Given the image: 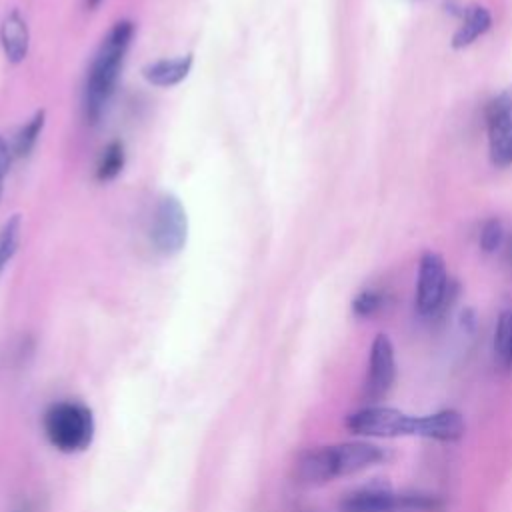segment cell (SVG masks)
Instances as JSON below:
<instances>
[{
	"instance_id": "obj_1",
	"label": "cell",
	"mask_w": 512,
	"mask_h": 512,
	"mask_svg": "<svg viewBox=\"0 0 512 512\" xmlns=\"http://www.w3.org/2000/svg\"><path fill=\"white\" fill-rule=\"evenodd\" d=\"M134 36V24L130 20H120L112 26V30L106 34L102 40L90 72L86 80V90H84V114L90 124H96L112 94L116 88V80L124 62V56L130 48Z\"/></svg>"
},
{
	"instance_id": "obj_2",
	"label": "cell",
	"mask_w": 512,
	"mask_h": 512,
	"mask_svg": "<svg viewBox=\"0 0 512 512\" xmlns=\"http://www.w3.org/2000/svg\"><path fill=\"white\" fill-rule=\"evenodd\" d=\"M384 458V450L370 442H340L304 452L296 462V478L306 486L326 484L356 474Z\"/></svg>"
},
{
	"instance_id": "obj_3",
	"label": "cell",
	"mask_w": 512,
	"mask_h": 512,
	"mask_svg": "<svg viewBox=\"0 0 512 512\" xmlns=\"http://www.w3.org/2000/svg\"><path fill=\"white\" fill-rule=\"evenodd\" d=\"M44 430L58 450L80 452L88 448L94 434L92 412L78 402H58L46 412Z\"/></svg>"
},
{
	"instance_id": "obj_4",
	"label": "cell",
	"mask_w": 512,
	"mask_h": 512,
	"mask_svg": "<svg viewBox=\"0 0 512 512\" xmlns=\"http://www.w3.org/2000/svg\"><path fill=\"white\" fill-rule=\"evenodd\" d=\"M346 428L360 436H378V438L416 436L418 416H410L388 406H366L348 414Z\"/></svg>"
},
{
	"instance_id": "obj_5",
	"label": "cell",
	"mask_w": 512,
	"mask_h": 512,
	"mask_svg": "<svg viewBox=\"0 0 512 512\" xmlns=\"http://www.w3.org/2000/svg\"><path fill=\"white\" fill-rule=\"evenodd\" d=\"M488 154L494 166L512 164V86L486 104Z\"/></svg>"
},
{
	"instance_id": "obj_6",
	"label": "cell",
	"mask_w": 512,
	"mask_h": 512,
	"mask_svg": "<svg viewBox=\"0 0 512 512\" xmlns=\"http://www.w3.org/2000/svg\"><path fill=\"white\" fill-rule=\"evenodd\" d=\"M186 238L188 218L182 202L176 196L160 198L152 224L154 248L164 256H174L186 246Z\"/></svg>"
},
{
	"instance_id": "obj_7",
	"label": "cell",
	"mask_w": 512,
	"mask_h": 512,
	"mask_svg": "<svg viewBox=\"0 0 512 512\" xmlns=\"http://www.w3.org/2000/svg\"><path fill=\"white\" fill-rule=\"evenodd\" d=\"M450 296V280L440 254L424 252L418 264L416 308L422 316H434L446 306Z\"/></svg>"
},
{
	"instance_id": "obj_8",
	"label": "cell",
	"mask_w": 512,
	"mask_h": 512,
	"mask_svg": "<svg viewBox=\"0 0 512 512\" xmlns=\"http://www.w3.org/2000/svg\"><path fill=\"white\" fill-rule=\"evenodd\" d=\"M396 378V360H394V346L386 334H378L370 348V364L368 376L364 384V394L368 400L378 402L384 398Z\"/></svg>"
},
{
	"instance_id": "obj_9",
	"label": "cell",
	"mask_w": 512,
	"mask_h": 512,
	"mask_svg": "<svg viewBox=\"0 0 512 512\" xmlns=\"http://www.w3.org/2000/svg\"><path fill=\"white\" fill-rule=\"evenodd\" d=\"M402 508L400 494H394L392 488L384 482H372L350 492L342 504V512H396Z\"/></svg>"
},
{
	"instance_id": "obj_10",
	"label": "cell",
	"mask_w": 512,
	"mask_h": 512,
	"mask_svg": "<svg viewBox=\"0 0 512 512\" xmlns=\"http://www.w3.org/2000/svg\"><path fill=\"white\" fill-rule=\"evenodd\" d=\"M464 434V420L456 410H438L428 416H418L416 436L440 442H454Z\"/></svg>"
},
{
	"instance_id": "obj_11",
	"label": "cell",
	"mask_w": 512,
	"mask_h": 512,
	"mask_svg": "<svg viewBox=\"0 0 512 512\" xmlns=\"http://www.w3.org/2000/svg\"><path fill=\"white\" fill-rule=\"evenodd\" d=\"M0 42L4 48L6 58L12 64H20L26 54H28V44H30V34H28V26L24 16L20 14L18 8L10 10L6 14V18L2 20L0 26Z\"/></svg>"
},
{
	"instance_id": "obj_12",
	"label": "cell",
	"mask_w": 512,
	"mask_h": 512,
	"mask_svg": "<svg viewBox=\"0 0 512 512\" xmlns=\"http://www.w3.org/2000/svg\"><path fill=\"white\" fill-rule=\"evenodd\" d=\"M192 54L186 56H178V58H166V60H158L152 64H146L142 68V76L146 78V82H150L152 86H160V88H170L180 84L190 68H192Z\"/></svg>"
},
{
	"instance_id": "obj_13",
	"label": "cell",
	"mask_w": 512,
	"mask_h": 512,
	"mask_svg": "<svg viewBox=\"0 0 512 512\" xmlns=\"http://www.w3.org/2000/svg\"><path fill=\"white\" fill-rule=\"evenodd\" d=\"M460 14H462V24L458 26V30L452 36V46L454 48L470 46L476 38L486 34L488 28L492 26L490 12L480 4H472L468 8H462Z\"/></svg>"
},
{
	"instance_id": "obj_14",
	"label": "cell",
	"mask_w": 512,
	"mask_h": 512,
	"mask_svg": "<svg viewBox=\"0 0 512 512\" xmlns=\"http://www.w3.org/2000/svg\"><path fill=\"white\" fill-rule=\"evenodd\" d=\"M494 360L502 370L512 368V308L498 318L494 332Z\"/></svg>"
},
{
	"instance_id": "obj_15",
	"label": "cell",
	"mask_w": 512,
	"mask_h": 512,
	"mask_svg": "<svg viewBox=\"0 0 512 512\" xmlns=\"http://www.w3.org/2000/svg\"><path fill=\"white\" fill-rule=\"evenodd\" d=\"M44 110L36 112L20 130L18 134L14 136V144H12V154L16 158H28L30 152L34 150L40 134H42V128H44Z\"/></svg>"
},
{
	"instance_id": "obj_16",
	"label": "cell",
	"mask_w": 512,
	"mask_h": 512,
	"mask_svg": "<svg viewBox=\"0 0 512 512\" xmlns=\"http://www.w3.org/2000/svg\"><path fill=\"white\" fill-rule=\"evenodd\" d=\"M124 160H126V154H124V144L114 140L110 142L102 154H100V160H98V166H96V178L100 182H108V180H114L122 168H124Z\"/></svg>"
},
{
	"instance_id": "obj_17",
	"label": "cell",
	"mask_w": 512,
	"mask_h": 512,
	"mask_svg": "<svg viewBox=\"0 0 512 512\" xmlns=\"http://www.w3.org/2000/svg\"><path fill=\"white\" fill-rule=\"evenodd\" d=\"M20 230H22V220L18 214H14L0 230V272L16 254V248L20 242Z\"/></svg>"
},
{
	"instance_id": "obj_18",
	"label": "cell",
	"mask_w": 512,
	"mask_h": 512,
	"mask_svg": "<svg viewBox=\"0 0 512 512\" xmlns=\"http://www.w3.org/2000/svg\"><path fill=\"white\" fill-rule=\"evenodd\" d=\"M384 304H386V294L382 290L366 288V290L358 292L356 298L352 300V312L360 318H368V316H374L376 312H380Z\"/></svg>"
},
{
	"instance_id": "obj_19",
	"label": "cell",
	"mask_w": 512,
	"mask_h": 512,
	"mask_svg": "<svg viewBox=\"0 0 512 512\" xmlns=\"http://www.w3.org/2000/svg\"><path fill=\"white\" fill-rule=\"evenodd\" d=\"M504 242V228L498 218H490L484 222L480 230V248L484 252H494Z\"/></svg>"
},
{
	"instance_id": "obj_20",
	"label": "cell",
	"mask_w": 512,
	"mask_h": 512,
	"mask_svg": "<svg viewBox=\"0 0 512 512\" xmlns=\"http://www.w3.org/2000/svg\"><path fill=\"white\" fill-rule=\"evenodd\" d=\"M10 158H12V150L8 148V144L4 142V138L0 136V198H2L4 176L8 174V168H10Z\"/></svg>"
},
{
	"instance_id": "obj_21",
	"label": "cell",
	"mask_w": 512,
	"mask_h": 512,
	"mask_svg": "<svg viewBox=\"0 0 512 512\" xmlns=\"http://www.w3.org/2000/svg\"><path fill=\"white\" fill-rule=\"evenodd\" d=\"M12 512H38V504L32 500H22Z\"/></svg>"
},
{
	"instance_id": "obj_22",
	"label": "cell",
	"mask_w": 512,
	"mask_h": 512,
	"mask_svg": "<svg viewBox=\"0 0 512 512\" xmlns=\"http://www.w3.org/2000/svg\"><path fill=\"white\" fill-rule=\"evenodd\" d=\"M100 2H102V0H86V6H88L90 10H94V8H96Z\"/></svg>"
},
{
	"instance_id": "obj_23",
	"label": "cell",
	"mask_w": 512,
	"mask_h": 512,
	"mask_svg": "<svg viewBox=\"0 0 512 512\" xmlns=\"http://www.w3.org/2000/svg\"><path fill=\"white\" fill-rule=\"evenodd\" d=\"M508 256H510V260H512V240L508 242Z\"/></svg>"
}]
</instances>
